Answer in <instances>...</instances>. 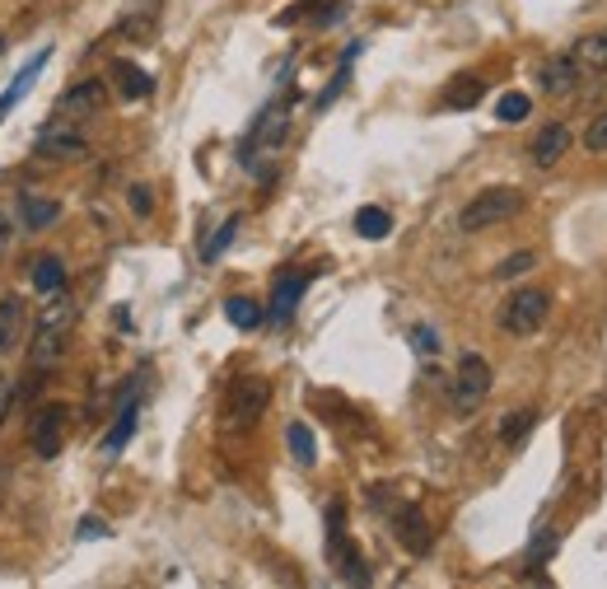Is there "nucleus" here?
I'll list each match as a JSON object with an SVG mask.
<instances>
[{
  "instance_id": "f257e3e1",
  "label": "nucleus",
  "mask_w": 607,
  "mask_h": 589,
  "mask_svg": "<svg viewBox=\"0 0 607 589\" xmlns=\"http://www.w3.org/2000/svg\"><path fill=\"white\" fill-rule=\"evenodd\" d=\"M519 211H523V192L509 188V183H495V188H481L458 211V229H463V235H481V229H495V225L514 221Z\"/></svg>"
},
{
  "instance_id": "f03ea898",
  "label": "nucleus",
  "mask_w": 607,
  "mask_h": 589,
  "mask_svg": "<svg viewBox=\"0 0 607 589\" xmlns=\"http://www.w3.org/2000/svg\"><path fill=\"white\" fill-rule=\"evenodd\" d=\"M267 402H271V384H267V379H262V375H239V379L229 384L220 426L229 430V436H243V430H253V426L262 422Z\"/></svg>"
},
{
  "instance_id": "7ed1b4c3",
  "label": "nucleus",
  "mask_w": 607,
  "mask_h": 589,
  "mask_svg": "<svg viewBox=\"0 0 607 589\" xmlns=\"http://www.w3.org/2000/svg\"><path fill=\"white\" fill-rule=\"evenodd\" d=\"M491 365H486V355H477V351H467L463 361H458V375L454 384H448V408H454L458 416H472L481 402H486L491 393Z\"/></svg>"
},
{
  "instance_id": "20e7f679",
  "label": "nucleus",
  "mask_w": 607,
  "mask_h": 589,
  "mask_svg": "<svg viewBox=\"0 0 607 589\" xmlns=\"http://www.w3.org/2000/svg\"><path fill=\"white\" fill-rule=\"evenodd\" d=\"M552 314V294L547 290H538V286H523V290H514L505 309H501V328L509 337H533L542 323H547Z\"/></svg>"
},
{
  "instance_id": "39448f33",
  "label": "nucleus",
  "mask_w": 607,
  "mask_h": 589,
  "mask_svg": "<svg viewBox=\"0 0 607 589\" xmlns=\"http://www.w3.org/2000/svg\"><path fill=\"white\" fill-rule=\"evenodd\" d=\"M66 426H71V408L66 402H42L28 422V449L38 459H56L61 454V440H66Z\"/></svg>"
},
{
  "instance_id": "423d86ee",
  "label": "nucleus",
  "mask_w": 607,
  "mask_h": 589,
  "mask_svg": "<svg viewBox=\"0 0 607 589\" xmlns=\"http://www.w3.org/2000/svg\"><path fill=\"white\" fill-rule=\"evenodd\" d=\"M28 328H34V314H28V300H24V294H20V290L0 294V361L20 351V342L28 337Z\"/></svg>"
},
{
  "instance_id": "0eeeda50",
  "label": "nucleus",
  "mask_w": 607,
  "mask_h": 589,
  "mask_svg": "<svg viewBox=\"0 0 607 589\" xmlns=\"http://www.w3.org/2000/svg\"><path fill=\"white\" fill-rule=\"evenodd\" d=\"M34 154L47 160V164H80L89 154V141L80 131H71V127H47V131H38Z\"/></svg>"
},
{
  "instance_id": "6e6552de",
  "label": "nucleus",
  "mask_w": 607,
  "mask_h": 589,
  "mask_svg": "<svg viewBox=\"0 0 607 589\" xmlns=\"http://www.w3.org/2000/svg\"><path fill=\"white\" fill-rule=\"evenodd\" d=\"M103 108H108V85L103 80H80L56 99V122H80V117L103 113Z\"/></svg>"
},
{
  "instance_id": "1a4fd4ad",
  "label": "nucleus",
  "mask_w": 607,
  "mask_h": 589,
  "mask_svg": "<svg viewBox=\"0 0 607 589\" xmlns=\"http://www.w3.org/2000/svg\"><path fill=\"white\" fill-rule=\"evenodd\" d=\"M580 66L570 61V52L566 57H547L538 66V85H542V95H552V99H570L574 89H580Z\"/></svg>"
},
{
  "instance_id": "9d476101",
  "label": "nucleus",
  "mask_w": 607,
  "mask_h": 589,
  "mask_svg": "<svg viewBox=\"0 0 607 589\" xmlns=\"http://www.w3.org/2000/svg\"><path fill=\"white\" fill-rule=\"evenodd\" d=\"M286 127H290L286 103H271L267 113L253 122V136H248V160H253V154H271L280 141H286Z\"/></svg>"
},
{
  "instance_id": "9b49d317",
  "label": "nucleus",
  "mask_w": 607,
  "mask_h": 589,
  "mask_svg": "<svg viewBox=\"0 0 607 589\" xmlns=\"http://www.w3.org/2000/svg\"><path fill=\"white\" fill-rule=\"evenodd\" d=\"M566 150H570V127L566 122H547V127L528 141V160H533L538 168H556L560 160H566Z\"/></svg>"
},
{
  "instance_id": "f8f14e48",
  "label": "nucleus",
  "mask_w": 607,
  "mask_h": 589,
  "mask_svg": "<svg viewBox=\"0 0 607 589\" xmlns=\"http://www.w3.org/2000/svg\"><path fill=\"white\" fill-rule=\"evenodd\" d=\"M61 221V201L56 197H42V192H20V225L28 235H42Z\"/></svg>"
},
{
  "instance_id": "ddd939ff",
  "label": "nucleus",
  "mask_w": 607,
  "mask_h": 589,
  "mask_svg": "<svg viewBox=\"0 0 607 589\" xmlns=\"http://www.w3.org/2000/svg\"><path fill=\"white\" fill-rule=\"evenodd\" d=\"M393 534H397V542L407 552H430V524H426V515H420L416 505H402L397 515H393Z\"/></svg>"
},
{
  "instance_id": "4468645a",
  "label": "nucleus",
  "mask_w": 607,
  "mask_h": 589,
  "mask_svg": "<svg viewBox=\"0 0 607 589\" xmlns=\"http://www.w3.org/2000/svg\"><path fill=\"white\" fill-rule=\"evenodd\" d=\"M308 290V276L304 272H286V276H276V290H271V309L267 314L276 323H286L294 314V304H300V294Z\"/></svg>"
},
{
  "instance_id": "2eb2a0df",
  "label": "nucleus",
  "mask_w": 607,
  "mask_h": 589,
  "mask_svg": "<svg viewBox=\"0 0 607 589\" xmlns=\"http://www.w3.org/2000/svg\"><path fill=\"white\" fill-rule=\"evenodd\" d=\"M113 85L122 99H150L154 95V80L140 66H131V61H113Z\"/></svg>"
},
{
  "instance_id": "dca6fc26",
  "label": "nucleus",
  "mask_w": 607,
  "mask_h": 589,
  "mask_svg": "<svg viewBox=\"0 0 607 589\" xmlns=\"http://www.w3.org/2000/svg\"><path fill=\"white\" fill-rule=\"evenodd\" d=\"M570 61H574L580 71H607V28H603V34H584V38H574Z\"/></svg>"
},
{
  "instance_id": "f3484780",
  "label": "nucleus",
  "mask_w": 607,
  "mask_h": 589,
  "mask_svg": "<svg viewBox=\"0 0 607 589\" xmlns=\"http://www.w3.org/2000/svg\"><path fill=\"white\" fill-rule=\"evenodd\" d=\"M28 281H34V290H42V294H56L61 286H66V262H61L56 253L34 258V267H28Z\"/></svg>"
},
{
  "instance_id": "a211bd4d",
  "label": "nucleus",
  "mask_w": 607,
  "mask_h": 589,
  "mask_svg": "<svg viewBox=\"0 0 607 589\" xmlns=\"http://www.w3.org/2000/svg\"><path fill=\"white\" fill-rule=\"evenodd\" d=\"M286 444H290V459L300 463V468H314V463H318L314 430H308L304 422H290V430H286Z\"/></svg>"
},
{
  "instance_id": "6ab92c4d",
  "label": "nucleus",
  "mask_w": 607,
  "mask_h": 589,
  "mask_svg": "<svg viewBox=\"0 0 607 589\" xmlns=\"http://www.w3.org/2000/svg\"><path fill=\"white\" fill-rule=\"evenodd\" d=\"M225 318L233 323V328H257V323L267 318V309H262L253 294H229V300H225Z\"/></svg>"
},
{
  "instance_id": "aec40b11",
  "label": "nucleus",
  "mask_w": 607,
  "mask_h": 589,
  "mask_svg": "<svg viewBox=\"0 0 607 589\" xmlns=\"http://www.w3.org/2000/svg\"><path fill=\"white\" fill-rule=\"evenodd\" d=\"M355 235H361V239H388V235H393V215H388L383 206L355 211Z\"/></svg>"
},
{
  "instance_id": "412c9836",
  "label": "nucleus",
  "mask_w": 607,
  "mask_h": 589,
  "mask_svg": "<svg viewBox=\"0 0 607 589\" xmlns=\"http://www.w3.org/2000/svg\"><path fill=\"white\" fill-rule=\"evenodd\" d=\"M481 89H486L481 75H458V80L444 89V108H472L481 99Z\"/></svg>"
},
{
  "instance_id": "4be33fe9",
  "label": "nucleus",
  "mask_w": 607,
  "mask_h": 589,
  "mask_svg": "<svg viewBox=\"0 0 607 589\" xmlns=\"http://www.w3.org/2000/svg\"><path fill=\"white\" fill-rule=\"evenodd\" d=\"M533 422H538V412L533 408H519V412H509L505 422H501V444H519L528 430H533Z\"/></svg>"
},
{
  "instance_id": "5701e85b",
  "label": "nucleus",
  "mask_w": 607,
  "mask_h": 589,
  "mask_svg": "<svg viewBox=\"0 0 607 589\" xmlns=\"http://www.w3.org/2000/svg\"><path fill=\"white\" fill-rule=\"evenodd\" d=\"M42 61H47V57H38V61H34V66H28V71L20 75V80H14V85L5 89V95H0V122H5V113H10V108H14V103H20V99L28 95V89H34V80H38V71H42Z\"/></svg>"
},
{
  "instance_id": "b1692460",
  "label": "nucleus",
  "mask_w": 607,
  "mask_h": 589,
  "mask_svg": "<svg viewBox=\"0 0 607 589\" xmlns=\"http://www.w3.org/2000/svg\"><path fill=\"white\" fill-rule=\"evenodd\" d=\"M528 113H533V99L528 95H519V89H509V95H501V103H495V117L501 122H528Z\"/></svg>"
},
{
  "instance_id": "393cba45",
  "label": "nucleus",
  "mask_w": 607,
  "mask_h": 589,
  "mask_svg": "<svg viewBox=\"0 0 607 589\" xmlns=\"http://www.w3.org/2000/svg\"><path fill=\"white\" fill-rule=\"evenodd\" d=\"M131 430H136V402H131V408H122L117 426H113V430H108V436H103V454H117V449L131 440Z\"/></svg>"
},
{
  "instance_id": "a878e982",
  "label": "nucleus",
  "mask_w": 607,
  "mask_h": 589,
  "mask_svg": "<svg viewBox=\"0 0 607 589\" xmlns=\"http://www.w3.org/2000/svg\"><path fill=\"white\" fill-rule=\"evenodd\" d=\"M533 267H538V253H528V248H523V253H509L501 267H495V276H501V281H514V276H523Z\"/></svg>"
},
{
  "instance_id": "bb28decb",
  "label": "nucleus",
  "mask_w": 607,
  "mask_h": 589,
  "mask_svg": "<svg viewBox=\"0 0 607 589\" xmlns=\"http://www.w3.org/2000/svg\"><path fill=\"white\" fill-rule=\"evenodd\" d=\"M233 235H239V215H229V221H225L220 229H215V239H211L206 248H201V258H206V262H215V258H220L225 248H229V239H233Z\"/></svg>"
},
{
  "instance_id": "cd10ccee",
  "label": "nucleus",
  "mask_w": 607,
  "mask_h": 589,
  "mask_svg": "<svg viewBox=\"0 0 607 589\" xmlns=\"http://www.w3.org/2000/svg\"><path fill=\"white\" fill-rule=\"evenodd\" d=\"M584 150H589V154H607V108H603V113H594V122H589Z\"/></svg>"
},
{
  "instance_id": "c85d7f7f",
  "label": "nucleus",
  "mask_w": 607,
  "mask_h": 589,
  "mask_svg": "<svg viewBox=\"0 0 607 589\" xmlns=\"http://www.w3.org/2000/svg\"><path fill=\"white\" fill-rule=\"evenodd\" d=\"M127 206L140 215V221H146V215H154V192L146 188V183H131V188H127Z\"/></svg>"
},
{
  "instance_id": "c756f323",
  "label": "nucleus",
  "mask_w": 607,
  "mask_h": 589,
  "mask_svg": "<svg viewBox=\"0 0 607 589\" xmlns=\"http://www.w3.org/2000/svg\"><path fill=\"white\" fill-rule=\"evenodd\" d=\"M412 347L420 355H434V351H440V337H434V328H426V323H416V328H412Z\"/></svg>"
},
{
  "instance_id": "7c9ffc66",
  "label": "nucleus",
  "mask_w": 607,
  "mask_h": 589,
  "mask_svg": "<svg viewBox=\"0 0 607 589\" xmlns=\"http://www.w3.org/2000/svg\"><path fill=\"white\" fill-rule=\"evenodd\" d=\"M14 398H20V389H14V379H0V426L10 422V412H14Z\"/></svg>"
},
{
  "instance_id": "2f4dec72",
  "label": "nucleus",
  "mask_w": 607,
  "mask_h": 589,
  "mask_svg": "<svg viewBox=\"0 0 607 589\" xmlns=\"http://www.w3.org/2000/svg\"><path fill=\"white\" fill-rule=\"evenodd\" d=\"M10 243H14V221H10V211H0V262H5Z\"/></svg>"
},
{
  "instance_id": "473e14b6",
  "label": "nucleus",
  "mask_w": 607,
  "mask_h": 589,
  "mask_svg": "<svg viewBox=\"0 0 607 589\" xmlns=\"http://www.w3.org/2000/svg\"><path fill=\"white\" fill-rule=\"evenodd\" d=\"M0 52H5V34H0Z\"/></svg>"
},
{
  "instance_id": "72a5a7b5",
  "label": "nucleus",
  "mask_w": 607,
  "mask_h": 589,
  "mask_svg": "<svg viewBox=\"0 0 607 589\" xmlns=\"http://www.w3.org/2000/svg\"><path fill=\"white\" fill-rule=\"evenodd\" d=\"M0 487H5V468H0Z\"/></svg>"
}]
</instances>
